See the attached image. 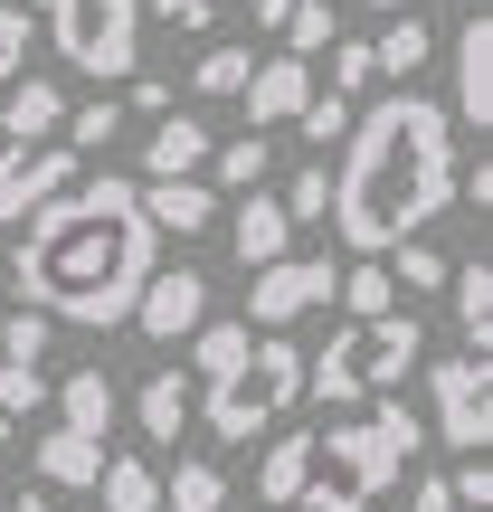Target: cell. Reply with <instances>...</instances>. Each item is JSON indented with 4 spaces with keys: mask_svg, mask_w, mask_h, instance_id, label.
Masks as SVG:
<instances>
[{
    "mask_svg": "<svg viewBox=\"0 0 493 512\" xmlns=\"http://www.w3.org/2000/svg\"><path fill=\"white\" fill-rule=\"evenodd\" d=\"M152 266H162V238L143 219V190L114 171H86L76 190H57L29 219V238L10 247L19 304L38 323H86V332L133 323V294L152 285Z\"/></svg>",
    "mask_w": 493,
    "mask_h": 512,
    "instance_id": "6da1fadb",
    "label": "cell"
},
{
    "mask_svg": "<svg viewBox=\"0 0 493 512\" xmlns=\"http://www.w3.org/2000/svg\"><path fill=\"white\" fill-rule=\"evenodd\" d=\"M456 200V124H446L437 95L399 86L370 114H351L342 133V171H332V209L342 247H408L437 209Z\"/></svg>",
    "mask_w": 493,
    "mask_h": 512,
    "instance_id": "7a4b0ae2",
    "label": "cell"
},
{
    "mask_svg": "<svg viewBox=\"0 0 493 512\" xmlns=\"http://www.w3.org/2000/svg\"><path fill=\"white\" fill-rule=\"evenodd\" d=\"M418 437H427V427H418L408 399H370L361 418L313 427V484H304V503L313 512H370L408 465H418Z\"/></svg>",
    "mask_w": 493,
    "mask_h": 512,
    "instance_id": "3957f363",
    "label": "cell"
},
{
    "mask_svg": "<svg viewBox=\"0 0 493 512\" xmlns=\"http://www.w3.org/2000/svg\"><path fill=\"white\" fill-rule=\"evenodd\" d=\"M427 351V323L418 313H380V323H332V342L304 361V389L313 399H380L418 370Z\"/></svg>",
    "mask_w": 493,
    "mask_h": 512,
    "instance_id": "277c9868",
    "label": "cell"
},
{
    "mask_svg": "<svg viewBox=\"0 0 493 512\" xmlns=\"http://www.w3.org/2000/svg\"><path fill=\"white\" fill-rule=\"evenodd\" d=\"M294 399H304V351H294V332H266V342H247V361L228 370V380H209L200 418H209L219 446H247L256 427H275Z\"/></svg>",
    "mask_w": 493,
    "mask_h": 512,
    "instance_id": "5b68a950",
    "label": "cell"
},
{
    "mask_svg": "<svg viewBox=\"0 0 493 512\" xmlns=\"http://www.w3.org/2000/svg\"><path fill=\"white\" fill-rule=\"evenodd\" d=\"M29 10H38V29L57 38V57L76 76L124 86L143 67V0H29Z\"/></svg>",
    "mask_w": 493,
    "mask_h": 512,
    "instance_id": "8992f818",
    "label": "cell"
},
{
    "mask_svg": "<svg viewBox=\"0 0 493 512\" xmlns=\"http://www.w3.org/2000/svg\"><path fill=\"white\" fill-rule=\"evenodd\" d=\"M427 399H437V437L456 446V456H484L493 446V361H475V351L437 361L427 370Z\"/></svg>",
    "mask_w": 493,
    "mask_h": 512,
    "instance_id": "52a82bcc",
    "label": "cell"
},
{
    "mask_svg": "<svg viewBox=\"0 0 493 512\" xmlns=\"http://www.w3.org/2000/svg\"><path fill=\"white\" fill-rule=\"evenodd\" d=\"M332 285H342L332 256H275V266H256V285H247V323L285 332V323H304V313H323Z\"/></svg>",
    "mask_w": 493,
    "mask_h": 512,
    "instance_id": "ba28073f",
    "label": "cell"
},
{
    "mask_svg": "<svg viewBox=\"0 0 493 512\" xmlns=\"http://www.w3.org/2000/svg\"><path fill=\"white\" fill-rule=\"evenodd\" d=\"M86 181V162H76L67 143H38V152H10L0 143V228H29L38 209L57 200V190Z\"/></svg>",
    "mask_w": 493,
    "mask_h": 512,
    "instance_id": "9c48e42d",
    "label": "cell"
},
{
    "mask_svg": "<svg viewBox=\"0 0 493 512\" xmlns=\"http://www.w3.org/2000/svg\"><path fill=\"white\" fill-rule=\"evenodd\" d=\"M48 342H57V323H38L29 304L0 313V418L48 399Z\"/></svg>",
    "mask_w": 493,
    "mask_h": 512,
    "instance_id": "30bf717a",
    "label": "cell"
},
{
    "mask_svg": "<svg viewBox=\"0 0 493 512\" xmlns=\"http://www.w3.org/2000/svg\"><path fill=\"white\" fill-rule=\"evenodd\" d=\"M200 323H209V275L200 266H152V285L133 294V332H152V342H190Z\"/></svg>",
    "mask_w": 493,
    "mask_h": 512,
    "instance_id": "8fae6325",
    "label": "cell"
},
{
    "mask_svg": "<svg viewBox=\"0 0 493 512\" xmlns=\"http://www.w3.org/2000/svg\"><path fill=\"white\" fill-rule=\"evenodd\" d=\"M446 67H456V114H446V124H465V133L484 143V133H493V19H484V10L456 19Z\"/></svg>",
    "mask_w": 493,
    "mask_h": 512,
    "instance_id": "7c38bea8",
    "label": "cell"
},
{
    "mask_svg": "<svg viewBox=\"0 0 493 512\" xmlns=\"http://www.w3.org/2000/svg\"><path fill=\"white\" fill-rule=\"evenodd\" d=\"M57 124H67V86H48V76H10L0 86V143L10 152L57 143Z\"/></svg>",
    "mask_w": 493,
    "mask_h": 512,
    "instance_id": "4fadbf2b",
    "label": "cell"
},
{
    "mask_svg": "<svg viewBox=\"0 0 493 512\" xmlns=\"http://www.w3.org/2000/svg\"><path fill=\"white\" fill-rule=\"evenodd\" d=\"M200 162H209V124L190 105H171L143 143V181H200Z\"/></svg>",
    "mask_w": 493,
    "mask_h": 512,
    "instance_id": "5bb4252c",
    "label": "cell"
},
{
    "mask_svg": "<svg viewBox=\"0 0 493 512\" xmlns=\"http://www.w3.org/2000/svg\"><path fill=\"white\" fill-rule=\"evenodd\" d=\"M133 190H143L152 238H200V228H219V190L209 181H133Z\"/></svg>",
    "mask_w": 493,
    "mask_h": 512,
    "instance_id": "9a60e30c",
    "label": "cell"
},
{
    "mask_svg": "<svg viewBox=\"0 0 493 512\" xmlns=\"http://www.w3.org/2000/svg\"><path fill=\"white\" fill-rule=\"evenodd\" d=\"M238 105H247V124H256V133L294 124V114L313 105V76H304V57H266V67L247 76V95H238Z\"/></svg>",
    "mask_w": 493,
    "mask_h": 512,
    "instance_id": "2e32d148",
    "label": "cell"
},
{
    "mask_svg": "<svg viewBox=\"0 0 493 512\" xmlns=\"http://www.w3.org/2000/svg\"><path fill=\"white\" fill-rule=\"evenodd\" d=\"M228 247H238V266H275V256H294V228H285V209H275V190H247L238 209H228Z\"/></svg>",
    "mask_w": 493,
    "mask_h": 512,
    "instance_id": "e0dca14e",
    "label": "cell"
},
{
    "mask_svg": "<svg viewBox=\"0 0 493 512\" xmlns=\"http://www.w3.org/2000/svg\"><path fill=\"white\" fill-rule=\"evenodd\" d=\"M446 304H456V332L475 361H493V266L484 256H465V266H446Z\"/></svg>",
    "mask_w": 493,
    "mask_h": 512,
    "instance_id": "ac0fdd59",
    "label": "cell"
},
{
    "mask_svg": "<svg viewBox=\"0 0 493 512\" xmlns=\"http://www.w3.org/2000/svg\"><path fill=\"white\" fill-rule=\"evenodd\" d=\"M190 399H200V389H190V370H152V380L133 389V427H143L152 446H181V418H190Z\"/></svg>",
    "mask_w": 493,
    "mask_h": 512,
    "instance_id": "d6986e66",
    "label": "cell"
},
{
    "mask_svg": "<svg viewBox=\"0 0 493 512\" xmlns=\"http://www.w3.org/2000/svg\"><path fill=\"white\" fill-rule=\"evenodd\" d=\"M29 465L57 484V494H95V475H105V446H95V437H67V427H48V437L29 446Z\"/></svg>",
    "mask_w": 493,
    "mask_h": 512,
    "instance_id": "ffe728a7",
    "label": "cell"
},
{
    "mask_svg": "<svg viewBox=\"0 0 493 512\" xmlns=\"http://www.w3.org/2000/svg\"><path fill=\"white\" fill-rule=\"evenodd\" d=\"M114 380L105 370H67V380H57V427H67V437H95L105 446V427H114Z\"/></svg>",
    "mask_w": 493,
    "mask_h": 512,
    "instance_id": "44dd1931",
    "label": "cell"
},
{
    "mask_svg": "<svg viewBox=\"0 0 493 512\" xmlns=\"http://www.w3.org/2000/svg\"><path fill=\"white\" fill-rule=\"evenodd\" d=\"M408 512H493V475H484V456H456L446 475H418Z\"/></svg>",
    "mask_w": 493,
    "mask_h": 512,
    "instance_id": "7402d4cb",
    "label": "cell"
},
{
    "mask_svg": "<svg viewBox=\"0 0 493 512\" xmlns=\"http://www.w3.org/2000/svg\"><path fill=\"white\" fill-rule=\"evenodd\" d=\"M427 57H437V29H427L418 10H399V19L380 29V48H370V76H399V86H418Z\"/></svg>",
    "mask_w": 493,
    "mask_h": 512,
    "instance_id": "603a6c76",
    "label": "cell"
},
{
    "mask_svg": "<svg viewBox=\"0 0 493 512\" xmlns=\"http://www.w3.org/2000/svg\"><path fill=\"white\" fill-rule=\"evenodd\" d=\"M313 484V427H294V437L266 446V465H256V503H304Z\"/></svg>",
    "mask_w": 493,
    "mask_h": 512,
    "instance_id": "cb8c5ba5",
    "label": "cell"
},
{
    "mask_svg": "<svg viewBox=\"0 0 493 512\" xmlns=\"http://www.w3.org/2000/svg\"><path fill=\"white\" fill-rule=\"evenodd\" d=\"M95 494H105V512H162V465L152 456H105Z\"/></svg>",
    "mask_w": 493,
    "mask_h": 512,
    "instance_id": "d4e9b609",
    "label": "cell"
},
{
    "mask_svg": "<svg viewBox=\"0 0 493 512\" xmlns=\"http://www.w3.org/2000/svg\"><path fill=\"white\" fill-rule=\"evenodd\" d=\"M266 171H275V152H266V133H247V143H209V190H266Z\"/></svg>",
    "mask_w": 493,
    "mask_h": 512,
    "instance_id": "484cf974",
    "label": "cell"
},
{
    "mask_svg": "<svg viewBox=\"0 0 493 512\" xmlns=\"http://www.w3.org/2000/svg\"><path fill=\"white\" fill-rule=\"evenodd\" d=\"M162 503L171 512H228V475L209 456H181V475H162Z\"/></svg>",
    "mask_w": 493,
    "mask_h": 512,
    "instance_id": "4316f807",
    "label": "cell"
},
{
    "mask_svg": "<svg viewBox=\"0 0 493 512\" xmlns=\"http://www.w3.org/2000/svg\"><path fill=\"white\" fill-rule=\"evenodd\" d=\"M332 304H342L351 323H380V313H399V285H389V266H351L342 285H332Z\"/></svg>",
    "mask_w": 493,
    "mask_h": 512,
    "instance_id": "83f0119b",
    "label": "cell"
},
{
    "mask_svg": "<svg viewBox=\"0 0 493 512\" xmlns=\"http://www.w3.org/2000/svg\"><path fill=\"white\" fill-rule=\"evenodd\" d=\"M57 133H67V152L86 162V152H105L114 133H124V105H114V95H86V105H67V124H57Z\"/></svg>",
    "mask_w": 493,
    "mask_h": 512,
    "instance_id": "f1b7e54d",
    "label": "cell"
},
{
    "mask_svg": "<svg viewBox=\"0 0 493 512\" xmlns=\"http://www.w3.org/2000/svg\"><path fill=\"white\" fill-rule=\"evenodd\" d=\"M247 342H256L247 323H200L190 332V370H200V380H228V370L247 361Z\"/></svg>",
    "mask_w": 493,
    "mask_h": 512,
    "instance_id": "f546056e",
    "label": "cell"
},
{
    "mask_svg": "<svg viewBox=\"0 0 493 512\" xmlns=\"http://www.w3.org/2000/svg\"><path fill=\"white\" fill-rule=\"evenodd\" d=\"M275 209H285V228H304V219H323L332 209V162H304L285 190H275Z\"/></svg>",
    "mask_w": 493,
    "mask_h": 512,
    "instance_id": "4dcf8cb0",
    "label": "cell"
},
{
    "mask_svg": "<svg viewBox=\"0 0 493 512\" xmlns=\"http://www.w3.org/2000/svg\"><path fill=\"white\" fill-rule=\"evenodd\" d=\"M247 76H256V48H209L190 67V95H247Z\"/></svg>",
    "mask_w": 493,
    "mask_h": 512,
    "instance_id": "1f68e13d",
    "label": "cell"
},
{
    "mask_svg": "<svg viewBox=\"0 0 493 512\" xmlns=\"http://www.w3.org/2000/svg\"><path fill=\"white\" fill-rule=\"evenodd\" d=\"M389 285H408V294H446V256H437V247H389Z\"/></svg>",
    "mask_w": 493,
    "mask_h": 512,
    "instance_id": "d6a6232c",
    "label": "cell"
},
{
    "mask_svg": "<svg viewBox=\"0 0 493 512\" xmlns=\"http://www.w3.org/2000/svg\"><path fill=\"white\" fill-rule=\"evenodd\" d=\"M313 48H332V0H294L285 10V57H313Z\"/></svg>",
    "mask_w": 493,
    "mask_h": 512,
    "instance_id": "836d02e7",
    "label": "cell"
},
{
    "mask_svg": "<svg viewBox=\"0 0 493 512\" xmlns=\"http://www.w3.org/2000/svg\"><path fill=\"white\" fill-rule=\"evenodd\" d=\"M294 124H304V143H313V152H332V143L351 133V105H342V95H313V105L294 114Z\"/></svg>",
    "mask_w": 493,
    "mask_h": 512,
    "instance_id": "e575fe53",
    "label": "cell"
},
{
    "mask_svg": "<svg viewBox=\"0 0 493 512\" xmlns=\"http://www.w3.org/2000/svg\"><path fill=\"white\" fill-rule=\"evenodd\" d=\"M332 95H370V38H332Z\"/></svg>",
    "mask_w": 493,
    "mask_h": 512,
    "instance_id": "d590c367",
    "label": "cell"
},
{
    "mask_svg": "<svg viewBox=\"0 0 493 512\" xmlns=\"http://www.w3.org/2000/svg\"><path fill=\"white\" fill-rule=\"evenodd\" d=\"M29 29H38V19H29V10H10V0H0V86H10V76L29 67Z\"/></svg>",
    "mask_w": 493,
    "mask_h": 512,
    "instance_id": "8d00e7d4",
    "label": "cell"
},
{
    "mask_svg": "<svg viewBox=\"0 0 493 512\" xmlns=\"http://www.w3.org/2000/svg\"><path fill=\"white\" fill-rule=\"evenodd\" d=\"M124 86H133V95H124V105H143V114H152V124H162V114H171V105H181V86H162V76H124Z\"/></svg>",
    "mask_w": 493,
    "mask_h": 512,
    "instance_id": "74e56055",
    "label": "cell"
},
{
    "mask_svg": "<svg viewBox=\"0 0 493 512\" xmlns=\"http://www.w3.org/2000/svg\"><path fill=\"white\" fill-rule=\"evenodd\" d=\"M219 10H228V0H162L171 29H219Z\"/></svg>",
    "mask_w": 493,
    "mask_h": 512,
    "instance_id": "f35d334b",
    "label": "cell"
},
{
    "mask_svg": "<svg viewBox=\"0 0 493 512\" xmlns=\"http://www.w3.org/2000/svg\"><path fill=\"white\" fill-rule=\"evenodd\" d=\"M285 10L294 0H256V29H285Z\"/></svg>",
    "mask_w": 493,
    "mask_h": 512,
    "instance_id": "ab89813d",
    "label": "cell"
},
{
    "mask_svg": "<svg viewBox=\"0 0 493 512\" xmlns=\"http://www.w3.org/2000/svg\"><path fill=\"white\" fill-rule=\"evenodd\" d=\"M10 512H57V503H48V494H38V484H29V494H19V503H10Z\"/></svg>",
    "mask_w": 493,
    "mask_h": 512,
    "instance_id": "60d3db41",
    "label": "cell"
},
{
    "mask_svg": "<svg viewBox=\"0 0 493 512\" xmlns=\"http://www.w3.org/2000/svg\"><path fill=\"white\" fill-rule=\"evenodd\" d=\"M370 10H380V19H399V10H418V0H370Z\"/></svg>",
    "mask_w": 493,
    "mask_h": 512,
    "instance_id": "b9f144b4",
    "label": "cell"
},
{
    "mask_svg": "<svg viewBox=\"0 0 493 512\" xmlns=\"http://www.w3.org/2000/svg\"><path fill=\"white\" fill-rule=\"evenodd\" d=\"M0 475H10V418H0Z\"/></svg>",
    "mask_w": 493,
    "mask_h": 512,
    "instance_id": "7bdbcfd3",
    "label": "cell"
}]
</instances>
